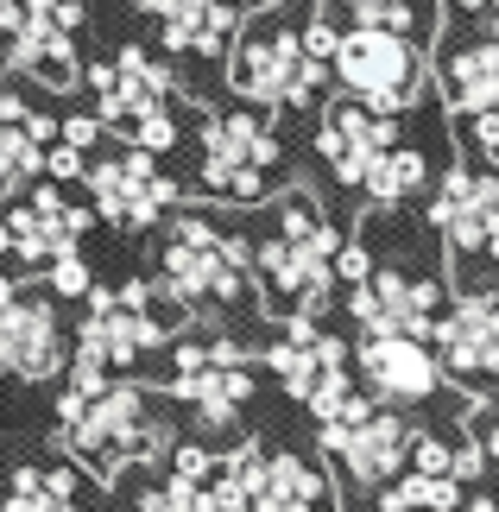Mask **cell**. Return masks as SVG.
<instances>
[{
    "mask_svg": "<svg viewBox=\"0 0 499 512\" xmlns=\"http://www.w3.org/2000/svg\"><path fill=\"white\" fill-rule=\"evenodd\" d=\"M449 512H499L493 500H468V506H449Z\"/></svg>",
    "mask_w": 499,
    "mask_h": 512,
    "instance_id": "obj_38",
    "label": "cell"
},
{
    "mask_svg": "<svg viewBox=\"0 0 499 512\" xmlns=\"http://www.w3.org/2000/svg\"><path fill=\"white\" fill-rule=\"evenodd\" d=\"M38 171H45V140L0 114V196H26Z\"/></svg>",
    "mask_w": 499,
    "mask_h": 512,
    "instance_id": "obj_24",
    "label": "cell"
},
{
    "mask_svg": "<svg viewBox=\"0 0 499 512\" xmlns=\"http://www.w3.org/2000/svg\"><path fill=\"white\" fill-rule=\"evenodd\" d=\"M367 272H373V253L367 247H335V279H342V285H361Z\"/></svg>",
    "mask_w": 499,
    "mask_h": 512,
    "instance_id": "obj_32",
    "label": "cell"
},
{
    "mask_svg": "<svg viewBox=\"0 0 499 512\" xmlns=\"http://www.w3.org/2000/svg\"><path fill=\"white\" fill-rule=\"evenodd\" d=\"M266 367L285 380L291 399L310 405V418L323 424L342 411V399L354 392V373H348V342H335L316 329V317H291L285 323V342L266 348Z\"/></svg>",
    "mask_w": 499,
    "mask_h": 512,
    "instance_id": "obj_8",
    "label": "cell"
},
{
    "mask_svg": "<svg viewBox=\"0 0 499 512\" xmlns=\"http://www.w3.org/2000/svg\"><path fill=\"white\" fill-rule=\"evenodd\" d=\"M392 146H398L392 114L367 108L361 95H342V102H329V114H323V159H329V171L342 177V184L361 190L367 171L386 159Z\"/></svg>",
    "mask_w": 499,
    "mask_h": 512,
    "instance_id": "obj_17",
    "label": "cell"
},
{
    "mask_svg": "<svg viewBox=\"0 0 499 512\" xmlns=\"http://www.w3.org/2000/svg\"><path fill=\"white\" fill-rule=\"evenodd\" d=\"M57 449H70L76 468L89 475H114L127 462H146L158 449H177L171 437V418L165 405H152V392L139 386H102V392H64L57 399V430H51Z\"/></svg>",
    "mask_w": 499,
    "mask_h": 512,
    "instance_id": "obj_1",
    "label": "cell"
},
{
    "mask_svg": "<svg viewBox=\"0 0 499 512\" xmlns=\"http://www.w3.org/2000/svg\"><path fill=\"white\" fill-rule=\"evenodd\" d=\"M335 76L348 83V95H361L367 108L379 114H398L424 83V64H417V45L405 32H386V26H354L335 38Z\"/></svg>",
    "mask_w": 499,
    "mask_h": 512,
    "instance_id": "obj_5",
    "label": "cell"
},
{
    "mask_svg": "<svg viewBox=\"0 0 499 512\" xmlns=\"http://www.w3.org/2000/svg\"><path fill=\"white\" fill-rule=\"evenodd\" d=\"M481 468H487V449L474 443V449H455V468H449V475H455V481H474Z\"/></svg>",
    "mask_w": 499,
    "mask_h": 512,
    "instance_id": "obj_33",
    "label": "cell"
},
{
    "mask_svg": "<svg viewBox=\"0 0 499 512\" xmlns=\"http://www.w3.org/2000/svg\"><path fill=\"white\" fill-rule=\"evenodd\" d=\"M64 367H70V336H64L57 304L45 291L0 279V373H13V380H57Z\"/></svg>",
    "mask_w": 499,
    "mask_h": 512,
    "instance_id": "obj_9",
    "label": "cell"
},
{
    "mask_svg": "<svg viewBox=\"0 0 499 512\" xmlns=\"http://www.w3.org/2000/svg\"><path fill=\"white\" fill-rule=\"evenodd\" d=\"M354 361H361L367 392L386 405H424L443 380V361L424 348V336H367Z\"/></svg>",
    "mask_w": 499,
    "mask_h": 512,
    "instance_id": "obj_18",
    "label": "cell"
},
{
    "mask_svg": "<svg viewBox=\"0 0 499 512\" xmlns=\"http://www.w3.org/2000/svg\"><path fill=\"white\" fill-rule=\"evenodd\" d=\"M127 140H133L139 152H152V159H158V152H171V146H177V121H171V108L139 114V121L127 127Z\"/></svg>",
    "mask_w": 499,
    "mask_h": 512,
    "instance_id": "obj_27",
    "label": "cell"
},
{
    "mask_svg": "<svg viewBox=\"0 0 499 512\" xmlns=\"http://www.w3.org/2000/svg\"><path fill=\"white\" fill-rule=\"evenodd\" d=\"M64 140H70V146H83V152H89L95 140H102V114H95V121H70V127H64Z\"/></svg>",
    "mask_w": 499,
    "mask_h": 512,
    "instance_id": "obj_34",
    "label": "cell"
},
{
    "mask_svg": "<svg viewBox=\"0 0 499 512\" xmlns=\"http://www.w3.org/2000/svg\"><path fill=\"white\" fill-rule=\"evenodd\" d=\"M278 171V140L259 114H209L203 121V184L228 203H259Z\"/></svg>",
    "mask_w": 499,
    "mask_h": 512,
    "instance_id": "obj_7",
    "label": "cell"
},
{
    "mask_svg": "<svg viewBox=\"0 0 499 512\" xmlns=\"http://www.w3.org/2000/svg\"><path fill=\"white\" fill-rule=\"evenodd\" d=\"M152 19L171 51H228L241 32L234 0H152Z\"/></svg>",
    "mask_w": 499,
    "mask_h": 512,
    "instance_id": "obj_21",
    "label": "cell"
},
{
    "mask_svg": "<svg viewBox=\"0 0 499 512\" xmlns=\"http://www.w3.org/2000/svg\"><path fill=\"white\" fill-rule=\"evenodd\" d=\"M481 449H487V456H493V468H499V418L481 430Z\"/></svg>",
    "mask_w": 499,
    "mask_h": 512,
    "instance_id": "obj_35",
    "label": "cell"
},
{
    "mask_svg": "<svg viewBox=\"0 0 499 512\" xmlns=\"http://www.w3.org/2000/svg\"><path fill=\"white\" fill-rule=\"evenodd\" d=\"M89 222H95V209L70 203V196L57 190V184L26 190V203H13V209H7L13 260H26V266H51L57 253H76V241L89 234Z\"/></svg>",
    "mask_w": 499,
    "mask_h": 512,
    "instance_id": "obj_15",
    "label": "cell"
},
{
    "mask_svg": "<svg viewBox=\"0 0 499 512\" xmlns=\"http://www.w3.org/2000/svg\"><path fill=\"white\" fill-rule=\"evenodd\" d=\"M76 26H83L76 0H19V19L7 32V70H26L45 89H70L83 76L76 45H70Z\"/></svg>",
    "mask_w": 499,
    "mask_h": 512,
    "instance_id": "obj_10",
    "label": "cell"
},
{
    "mask_svg": "<svg viewBox=\"0 0 499 512\" xmlns=\"http://www.w3.org/2000/svg\"><path fill=\"white\" fill-rule=\"evenodd\" d=\"M247 512H335V487L310 456H297V449H266V475H259Z\"/></svg>",
    "mask_w": 499,
    "mask_h": 512,
    "instance_id": "obj_20",
    "label": "cell"
},
{
    "mask_svg": "<svg viewBox=\"0 0 499 512\" xmlns=\"http://www.w3.org/2000/svg\"><path fill=\"white\" fill-rule=\"evenodd\" d=\"M253 279V241H234V234L196 222V215H177L165 247H158V285L165 298H177L184 310L203 304H241Z\"/></svg>",
    "mask_w": 499,
    "mask_h": 512,
    "instance_id": "obj_3",
    "label": "cell"
},
{
    "mask_svg": "<svg viewBox=\"0 0 499 512\" xmlns=\"http://www.w3.org/2000/svg\"><path fill=\"white\" fill-rule=\"evenodd\" d=\"M215 468H222V456H215V449H203V443H177V449H171V475H177V481L209 487Z\"/></svg>",
    "mask_w": 499,
    "mask_h": 512,
    "instance_id": "obj_28",
    "label": "cell"
},
{
    "mask_svg": "<svg viewBox=\"0 0 499 512\" xmlns=\"http://www.w3.org/2000/svg\"><path fill=\"white\" fill-rule=\"evenodd\" d=\"M430 215H436V234L455 253H487L499 234V177L493 171H449Z\"/></svg>",
    "mask_w": 499,
    "mask_h": 512,
    "instance_id": "obj_19",
    "label": "cell"
},
{
    "mask_svg": "<svg viewBox=\"0 0 499 512\" xmlns=\"http://www.w3.org/2000/svg\"><path fill=\"white\" fill-rule=\"evenodd\" d=\"M335 228L323 222V209L304 190L285 196L278 209V234L253 247V272L266 279L278 304H291V317H323L329 291H335Z\"/></svg>",
    "mask_w": 499,
    "mask_h": 512,
    "instance_id": "obj_2",
    "label": "cell"
},
{
    "mask_svg": "<svg viewBox=\"0 0 499 512\" xmlns=\"http://www.w3.org/2000/svg\"><path fill=\"white\" fill-rule=\"evenodd\" d=\"M83 475H76V462H45V468H13L7 475V500L0 512H83Z\"/></svg>",
    "mask_w": 499,
    "mask_h": 512,
    "instance_id": "obj_23",
    "label": "cell"
},
{
    "mask_svg": "<svg viewBox=\"0 0 499 512\" xmlns=\"http://www.w3.org/2000/svg\"><path fill=\"white\" fill-rule=\"evenodd\" d=\"M323 57L304 51V32L291 19H259V26L241 32V45L228 57V76L247 102H310L323 89Z\"/></svg>",
    "mask_w": 499,
    "mask_h": 512,
    "instance_id": "obj_4",
    "label": "cell"
},
{
    "mask_svg": "<svg viewBox=\"0 0 499 512\" xmlns=\"http://www.w3.org/2000/svg\"><path fill=\"white\" fill-rule=\"evenodd\" d=\"M468 13H487V19H499V0H462Z\"/></svg>",
    "mask_w": 499,
    "mask_h": 512,
    "instance_id": "obj_36",
    "label": "cell"
},
{
    "mask_svg": "<svg viewBox=\"0 0 499 512\" xmlns=\"http://www.w3.org/2000/svg\"><path fill=\"white\" fill-rule=\"evenodd\" d=\"M405 512H430V506H405Z\"/></svg>",
    "mask_w": 499,
    "mask_h": 512,
    "instance_id": "obj_39",
    "label": "cell"
},
{
    "mask_svg": "<svg viewBox=\"0 0 499 512\" xmlns=\"http://www.w3.org/2000/svg\"><path fill=\"white\" fill-rule=\"evenodd\" d=\"M171 399H184L196 418H203L209 437H228L241 405L253 399V354L241 342H209V354L184 373H171Z\"/></svg>",
    "mask_w": 499,
    "mask_h": 512,
    "instance_id": "obj_12",
    "label": "cell"
},
{
    "mask_svg": "<svg viewBox=\"0 0 499 512\" xmlns=\"http://www.w3.org/2000/svg\"><path fill=\"white\" fill-rule=\"evenodd\" d=\"M323 449H329V462L348 468V481L386 487V481H398V468L411 462V430L398 424L386 405H373V399H361V392H348L342 411H335V418H323Z\"/></svg>",
    "mask_w": 499,
    "mask_h": 512,
    "instance_id": "obj_6",
    "label": "cell"
},
{
    "mask_svg": "<svg viewBox=\"0 0 499 512\" xmlns=\"http://www.w3.org/2000/svg\"><path fill=\"white\" fill-rule=\"evenodd\" d=\"M13 253V234H7V209H0V260Z\"/></svg>",
    "mask_w": 499,
    "mask_h": 512,
    "instance_id": "obj_37",
    "label": "cell"
},
{
    "mask_svg": "<svg viewBox=\"0 0 499 512\" xmlns=\"http://www.w3.org/2000/svg\"><path fill=\"white\" fill-rule=\"evenodd\" d=\"M95 279H89V266L76 260V253H57L51 260V298H89Z\"/></svg>",
    "mask_w": 499,
    "mask_h": 512,
    "instance_id": "obj_29",
    "label": "cell"
},
{
    "mask_svg": "<svg viewBox=\"0 0 499 512\" xmlns=\"http://www.w3.org/2000/svg\"><path fill=\"white\" fill-rule=\"evenodd\" d=\"M45 171H51V184H70V177H83L89 159H83V146H45Z\"/></svg>",
    "mask_w": 499,
    "mask_h": 512,
    "instance_id": "obj_31",
    "label": "cell"
},
{
    "mask_svg": "<svg viewBox=\"0 0 499 512\" xmlns=\"http://www.w3.org/2000/svg\"><path fill=\"white\" fill-rule=\"evenodd\" d=\"M89 83H95V114H102V127H121V133H127L139 114L165 108V95H171V70L158 64L152 51L121 45L114 57H102V64L89 70Z\"/></svg>",
    "mask_w": 499,
    "mask_h": 512,
    "instance_id": "obj_16",
    "label": "cell"
},
{
    "mask_svg": "<svg viewBox=\"0 0 499 512\" xmlns=\"http://www.w3.org/2000/svg\"><path fill=\"white\" fill-rule=\"evenodd\" d=\"M83 177H89V190H95V215L114 222V228H152L158 209L177 196V184L152 165V152H139V146L95 159Z\"/></svg>",
    "mask_w": 499,
    "mask_h": 512,
    "instance_id": "obj_13",
    "label": "cell"
},
{
    "mask_svg": "<svg viewBox=\"0 0 499 512\" xmlns=\"http://www.w3.org/2000/svg\"><path fill=\"white\" fill-rule=\"evenodd\" d=\"M348 291H354L348 310L367 336H430L436 317H443V285L392 272V266H373L367 279L348 285Z\"/></svg>",
    "mask_w": 499,
    "mask_h": 512,
    "instance_id": "obj_11",
    "label": "cell"
},
{
    "mask_svg": "<svg viewBox=\"0 0 499 512\" xmlns=\"http://www.w3.org/2000/svg\"><path fill=\"white\" fill-rule=\"evenodd\" d=\"M443 89H449V102L462 114L499 108V32L462 38V45L443 57Z\"/></svg>",
    "mask_w": 499,
    "mask_h": 512,
    "instance_id": "obj_22",
    "label": "cell"
},
{
    "mask_svg": "<svg viewBox=\"0 0 499 512\" xmlns=\"http://www.w3.org/2000/svg\"><path fill=\"white\" fill-rule=\"evenodd\" d=\"M424 152H411V146H392L386 152V159H379L373 171H367V196H373V203H405V196L417 190V184H424Z\"/></svg>",
    "mask_w": 499,
    "mask_h": 512,
    "instance_id": "obj_25",
    "label": "cell"
},
{
    "mask_svg": "<svg viewBox=\"0 0 499 512\" xmlns=\"http://www.w3.org/2000/svg\"><path fill=\"white\" fill-rule=\"evenodd\" d=\"M436 361L462 386H493L499 380V298L493 291H462L436 317Z\"/></svg>",
    "mask_w": 499,
    "mask_h": 512,
    "instance_id": "obj_14",
    "label": "cell"
},
{
    "mask_svg": "<svg viewBox=\"0 0 499 512\" xmlns=\"http://www.w3.org/2000/svg\"><path fill=\"white\" fill-rule=\"evenodd\" d=\"M335 7L354 13V26H386V32H424V0H335Z\"/></svg>",
    "mask_w": 499,
    "mask_h": 512,
    "instance_id": "obj_26",
    "label": "cell"
},
{
    "mask_svg": "<svg viewBox=\"0 0 499 512\" xmlns=\"http://www.w3.org/2000/svg\"><path fill=\"white\" fill-rule=\"evenodd\" d=\"M411 468H417V475H449V468H455V449L443 437H411Z\"/></svg>",
    "mask_w": 499,
    "mask_h": 512,
    "instance_id": "obj_30",
    "label": "cell"
}]
</instances>
